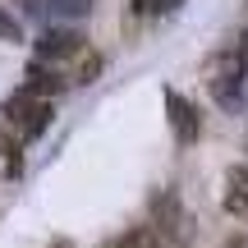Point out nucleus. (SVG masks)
Segmentation results:
<instances>
[{
  "instance_id": "20e7f679",
  "label": "nucleus",
  "mask_w": 248,
  "mask_h": 248,
  "mask_svg": "<svg viewBox=\"0 0 248 248\" xmlns=\"http://www.w3.org/2000/svg\"><path fill=\"white\" fill-rule=\"evenodd\" d=\"M166 115H170V124H175V133H179V142H198V110L188 106L184 97H179V92H170L166 88Z\"/></svg>"
},
{
  "instance_id": "39448f33",
  "label": "nucleus",
  "mask_w": 248,
  "mask_h": 248,
  "mask_svg": "<svg viewBox=\"0 0 248 248\" xmlns=\"http://www.w3.org/2000/svg\"><path fill=\"white\" fill-rule=\"evenodd\" d=\"M225 212L239 216V221H248V166H234L230 179H225Z\"/></svg>"
},
{
  "instance_id": "423d86ee",
  "label": "nucleus",
  "mask_w": 248,
  "mask_h": 248,
  "mask_svg": "<svg viewBox=\"0 0 248 248\" xmlns=\"http://www.w3.org/2000/svg\"><path fill=\"white\" fill-rule=\"evenodd\" d=\"M32 9L51 18H83L92 9V0H32Z\"/></svg>"
},
{
  "instance_id": "0eeeda50",
  "label": "nucleus",
  "mask_w": 248,
  "mask_h": 248,
  "mask_svg": "<svg viewBox=\"0 0 248 248\" xmlns=\"http://www.w3.org/2000/svg\"><path fill=\"white\" fill-rule=\"evenodd\" d=\"M115 248H170V244L161 239L156 230H133V234H124V239H120Z\"/></svg>"
},
{
  "instance_id": "6e6552de",
  "label": "nucleus",
  "mask_w": 248,
  "mask_h": 248,
  "mask_svg": "<svg viewBox=\"0 0 248 248\" xmlns=\"http://www.w3.org/2000/svg\"><path fill=\"white\" fill-rule=\"evenodd\" d=\"M0 42H18V23L0 9Z\"/></svg>"
},
{
  "instance_id": "7ed1b4c3",
  "label": "nucleus",
  "mask_w": 248,
  "mask_h": 248,
  "mask_svg": "<svg viewBox=\"0 0 248 248\" xmlns=\"http://www.w3.org/2000/svg\"><path fill=\"white\" fill-rule=\"evenodd\" d=\"M37 55H42V60H69V55H83V37L69 32V28H51V32H42V42H37Z\"/></svg>"
},
{
  "instance_id": "f03ea898",
  "label": "nucleus",
  "mask_w": 248,
  "mask_h": 248,
  "mask_svg": "<svg viewBox=\"0 0 248 248\" xmlns=\"http://www.w3.org/2000/svg\"><path fill=\"white\" fill-rule=\"evenodd\" d=\"M5 115H9V124H14L23 138H37V133L51 124V101L46 97H37V92H18V97H9V106H5Z\"/></svg>"
},
{
  "instance_id": "f257e3e1",
  "label": "nucleus",
  "mask_w": 248,
  "mask_h": 248,
  "mask_svg": "<svg viewBox=\"0 0 248 248\" xmlns=\"http://www.w3.org/2000/svg\"><path fill=\"white\" fill-rule=\"evenodd\" d=\"M152 230H156L170 248H184L188 239H193V221H188V212H184V202H179L175 188H161V193L152 198Z\"/></svg>"
},
{
  "instance_id": "1a4fd4ad",
  "label": "nucleus",
  "mask_w": 248,
  "mask_h": 248,
  "mask_svg": "<svg viewBox=\"0 0 248 248\" xmlns=\"http://www.w3.org/2000/svg\"><path fill=\"white\" fill-rule=\"evenodd\" d=\"M225 248H248V234H234V239L225 244Z\"/></svg>"
}]
</instances>
